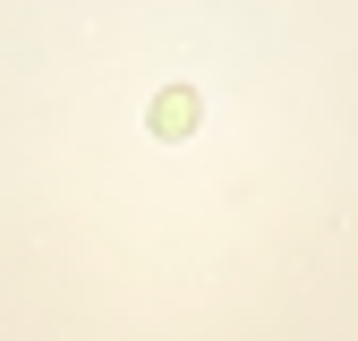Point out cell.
<instances>
[{"instance_id": "cell-1", "label": "cell", "mask_w": 358, "mask_h": 341, "mask_svg": "<svg viewBox=\"0 0 358 341\" xmlns=\"http://www.w3.org/2000/svg\"><path fill=\"white\" fill-rule=\"evenodd\" d=\"M196 85H162V94H154V111H145V128H154V137L162 145H179V137H196Z\"/></svg>"}]
</instances>
